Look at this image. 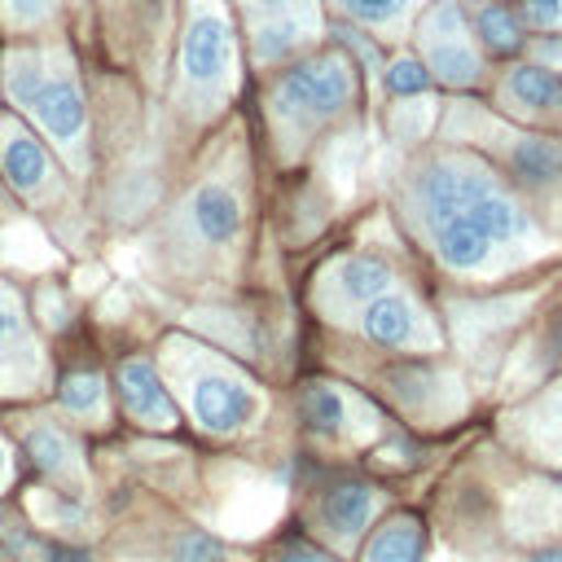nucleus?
<instances>
[{"mask_svg":"<svg viewBox=\"0 0 562 562\" xmlns=\"http://www.w3.org/2000/svg\"><path fill=\"white\" fill-rule=\"evenodd\" d=\"M40 83H44L40 57H18V61L9 66V97H13L18 105H31V97L40 92Z\"/></svg>","mask_w":562,"mask_h":562,"instance_id":"a878e982","label":"nucleus"},{"mask_svg":"<svg viewBox=\"0 0 562 562\" xmlns=\"http://www.w3.org/2000/svg\"><path fill=\"white\" fill-rule=\"evenodd\" d=\"M40 127L61 145V149H75L83 140V127H88V105H83V92L70 75H44L40 92L31 97L26 105Z\"/></svg>","mask_w":562,"mask_h":562,"instance_id":"39448f33","label":"nucleus"},{"mask_svg":"<svg viewBox=\"0 0 562 562\" xmlns=\"http://www.w3.org/2000/svg\"><path fill=\"white\" fill-rule=\"evenodd\" d=\"M386 285H391V268H386L382 259L356 255V259L342 263V294H347L351 303H369V299L386 294Z\"/></svg>","mask_w":562,"mask_h":562,"instance_id":"412c9836","label":"nucleus"},{"mask_svg":"<svg viewBox=\"0 0 562 562\" xmlns=\"http://www.w3.org/2000/svg\"><path fill=\"white\" fill-rule=\"evenodd\" d=\"M531 562H562V549H544V553H536Z\"/></svg>","mask_w":562,"mask_h":562,"instance_id":"f704fd0d","label":"nucleus"},{"mask_svg":"<svg viewBox=\"0 0 562 562\" xmlns=\"http://www.w3.org/2000/svg\"><path fill=\"white\" fill-rule=\"evenodd\" d=\"M312 22L303 13H277V18H259L255 22V57L259 61H281L290 57L303 40H307Z\"/></svg>","mask_w":562,"mask_h":562,"instance_id":"f3484780","label":"nucleus"},{"mask_svg":"<svg viewBox=\"0 0 562 562\" xmlns=\"http://www.w3.org/2000/svg\"><path fill=\"white\" fill-rule=\"evenodd\" d=\"M114 386H119V404H123V413H127L132 422L158 426V430H162V426H176V404H171V395H167L158 369H154L145 356L123 360Z\"/></svg>","mask_w":562,"mask_h":562,"instance_id":"423d86ee","label":"nucleus"},{"mask_svg":"<svg viewBox=\"0 0 562 562\" xmlns=\"http://www.w3.org/2000/svg\"><path fill=\"white\" fill-rule=\"evenodd\" d=\"M430 66L422 61V57H395V61H386L382 66V83H386V92H395V97H417V92H426L430 88Z\"/></svg>","mask_w":562,"mask_h":562,"instance_id":"4be33fe9","label":"nucleus"},{"mask_svg":"<svg viewBox=\"0 0 562 562\" xmlns=\"http://www.w3.org/2000/svg\"><path fill=\"white\" fill-rule=\"evenodd\" d=\"M101 378L97 373H70V378H61V386H57V404L66 408V413H92L97 404H101Z\"/></svg>","mask_w":562,"mask_h":562,"instance_id":"b1692460","label":"nucleus"},{"mask_svg":"<svg viewBox=\"0 0 562 562\" xmlns=\"http://www.w3.org/2000/svg\"><path fill=\"white\" fill-rule=\"evenodd\" d=\"M272 562H334L329 553H316V549H303V544H285Z\"/></svg>","mask_w":562,"mask_h":562,"instance_id":"c756f323","label":"nucleus"},{"mask_svg":"<svg viewBox=\"0 0 562 562\" xmlns=\"http://www.w3.org/2000/svg\"><path fill=\"white\" fill-rule=\"evenodd\" d=\"M492 241H518L527 228H531V220H527V211L509 198V193H501V189H487L470 211H465Z\"/></svg>","mask_w":562,"mask_h":562,"instance_id":"4468645a","label":"nucleus"},{"mask_svg":"<svg viewBox=\"0 0 562 562\" xmlns=\"http://www.w3.org/2000/svg\"><path fill=\"white\" fill-rule=\"evenodd\" d=\"M351 70L356 61H347L342 53H312L290 70H281V79L272 83V110L294 127L325 123L351 105L356 97Z\"/></svg>","mask_w":562,"mask_h":562,"instance_id":"f257e3e1","label":"nucleus"},{"mask_svg":"<svg viewBox=\"0 0 562 562\" xmlns=\"http://www.w3.org/2000/svg\"><path fill=\"white\" fill-rule=\"evenodd\" d=\"M180 61H184V79L198 83V88H211V83H220L228 75V66H233V31L215 9H198L193 13V22L184 31Z\"/></svg>","mask_w":562,"mask_h":562,"instance_id":"20e7f679","label":"nucleus"},{"mask_svg":"<svg viewBox=\"0 0 562 562\" xmlns=\"http://www.w3.org/2000/svg\"><path fill=\"white\" fill-rule=\"evenodd\" d=\"M4 479H9V448L0 443V492H4Z\"/></svg>","mask_w":562,"mask_h":562,"instance_id":"72a5a7b5","label":"nucleus"},{"mask_svg":"<svg viewBox=\"0 0 562 562\" xmlns=\"http://www.w3.org/2000/svg\"><path fill=\"white\" fill-rule=\"evenodd\" d=\"M53 9V0H9V18L13 22H40Z\"/></svg>","mask_w":562,"mask_h":562,"instance_id":"cd10ccee","label":"nucleus"},{"mask_svg":"<svg viewBox=\"0 0 562 562\" xmlns=\"http://www.w3.org/2000/svg\"><path fill=\"white\" fill-rule=\"evenodd\" d=\"M48 562H88V553H83V549H66V544H53V549H48Z\"/></svg>","mask_w":562,"mask_h":562,"instance_id":"7c9ffc66","label":"nucleus"},{"mask_svg":"<svg viewBox=\"0 0 562 562\" xmlns=\"http://www.w3.org/2000/svg\"><path fill=\"white\" fill-rule=\"evenodd\" d=\"M373 514V492L364 483H338L325 501H321V518L334 536H356Z\"/></svg>","mask_w":562,"mask_h":562,"instance_id":"2eb2a0df","label":"nucleus"},{"mask_svg":"<svg viewBox=\"0 0 562 562\" xmlns=\"http://www.w3.org/2000/svg\"><path fill=\"white\" fill-rule=\"evenodd\" d=\"M509 167L522 184H549L562 176V145L549 136H522L509 149Z\"/></svg>","mask_w":562,"mask_h":562,"instance_id":"dca6fc26","label":"nucleus"},{"mask_svg":"<svg viewBox=\"0 0 562 562\" xmlns=\"http://www.w3.org/2000/svg\"><path fill=\"white\" fill-rule=\"evenodd\" d=\"M338 9L364 26H395L400 13L408 9V0H338Z\"/></svg>","mask_w":562,"mask_h":562,"instance_id":"393cba45","label":"nucleus"},{"mask_svg":"<svg viewBox=\"0 0 562 562\" xmlns=\"http://www.w3.org/2000/svg\"><path fill=\"white\" fill-rule=\"evenodd\" d=\"M435 250H439V259H443L448 268L470 272V268H483V263H487L492 237H487L470 215H457V220L435 224Z\"/></svg>","mask_w":562,"mask_h":562,"instance_id":"9b49d317","label":"nucleus"},{"mask_svg":"<svg viewBox=\"0 0 562 562\" xmlns=\"http://www.w3.org/2000/svg\"><path fill=\"white\" fill-rule=\"evenodd\" d=\"M487 189H492V180L483 171H470L461 162H435L417 180V202H422L430 224H443V220L465 215Z\"/></svg>","mask_w":562,"mask_h":562,"instance_id":"7ed1b4c3","label":"nucleus"},{"mask_svg":"<svg viewBox=\"0 0 562 562\" xmlns=\"http://www.w3.org/2000/svg\"><path fill=\"white\" fill-rule=\"evenodd\" d=\"M259 18H277V13H303L307 0H246Z\"/></svg>","mask_w":562,"mask_h":562,"instance_id":"c85d7f7f","label":"nucleus"},{"mask_svg":"<svg viewBox=\"0 0 562 562\" xmlns=\"http://www.w3.org/2000/svg\"><path fill=\"white\" fill-rule=\"evenodd\" d=\"M193 224L198 233L220 246V241H233L237 237V224H241V202L228 184H202L193 193Z\"/></svg>","mask_w":562,"mask_h":562,"instance_id":"f8f14e48","label":"nucleus"},{"mask_svg":"<svg viewBox=\"0 0 562 562\" xmlns=\"http://www.w3.org/2000/svg\"><path fill=\"white\" fill-rule=\"evenodd\" d=\"M470 35L483 44V53L492 57H514L527 44V22L518 9L501 4V0H483L470 18Z\"/></svg>","mask_w":562,"mask_h":562,"instance_id":"1a4fd4ad","label":"nucleus"},{"mask_svg":"<svg viewBox=\"0 0 562 562\" xmlns=\"http://www.w3.org/2000/svg\"><path fill=\"white\" fill-rule=\"evenodd\" d=\"M417 44L426 48V66L448 88H470L483 75V57L470 44L465 13L457 0H435L417 22Z\"/></svg>","mask_w":562,"mask_h":562,"instance_id":"f03ea898","label":"nucleus"},{"mask_svg":"<svg viewBox=\"0 0 562 562\" xmlns=\"http://www.w3.org/2000/svg\"><path fill=\"white\" fill-rule=\"evenodd\" d=\"M299 408H303V426H307L312 435H338L342 422H347V404H342V395H338L334 386H321V382L303 391Z\"/></svg>","mask_w":562,"mask_h":562,"instance_id":"aec40b11","label":"nucleus"},{"mask_svg":"<svg viewBox=\"0 0 562 562\" xmlns=\"http://www.w3.org/2000/svg\"><path fill=\"white\" fill-rule=\"evenodd\" d=\"M360 329L378 347H400V342H408L417 334V312L400 294H378V299H369V307L360 316Z\"/></svg>","mask_w":562,"mask_h":562,"instance_id":"ddd939ff","label":"nucleus"},{"mask_svg":"<svg viewBox=\"0 0 562 562\" xmlns=\"http://www.w3.org/2000/svg\"><path fill=\"white\" fill-rule=\"evenodd\" d=\"M171 562H228V549H224L220 536L189 527L171 540Z\"/></svg>","mask_w":562,"mask_h":562,"instance_id":"5701e85b","label":"nucleus"},{"mask_svg":"<svg viewBox=\"0 0 562 562\" xmlns=\"http://www.w3.org/2000/svg\"><path fill=\"white\" fill-rule=\"evenodd\" d=\"M255 408H259V400H255L241 382H233V378L202 373V378L193 382V413H198V422H202L206 430H215V435L241 430V426L255 417Z\"/></svg>","mask_w":562,"mask_h":562,"instance_id":"0eeeda50","label":"nucleus"},{"mask_svg":"<svg viewBox=\"0 0 562 562\" xmlns=\"http://www.w3.org/2000/svg\"><path fill=\"white\" fill-rule=\"evenodd\" d=\"M549 347H553V360H562V316H558L553 329H549Z\"/></svg>","mask_w":562,"mask_h":562,"instance_id":"2f4dec72","label":"nucleus"},{"mask_svg":"<svg viewBox=\"0 0 562 562\" xmlns=\"http://www.w3.org/2000/svg\"><path fill=\"white\" fill-rule=\"evenodd\" d=\"M501 97L522 114H558L562 110V79L540 61L514 66L501 83Z\"/></svg>","mask_w":562,"mask_h":562,"instance_id":"6e6552de","label":"nucleus"},{"mask_svg":"<svg viewBox=\"0 0 562 562\" xmlns=\"http://www.w3.org/2000/svg\"><path fill=\"white\" fill-rule=\"evenodd\" d=\"M364 562H422V527L413 518H391L369 540Z\"/></svg>","mask_w":562,"mask_h":562,"instance_id":"a211bd4d","label":"nucleus"},{"mask_svg":"<svg viewBox=\"0 0 562 562\" xmlns=\"http://www.w3.org/2000/svg\"><path fill=\"white\" fill-rule=\"evenodd\" d=\"M540 53H544L549 61H562V40H549V44H540Z\"/></svg>","mask_w":562,"mask_h":562,"instance_id":"473e14b6","label":"nucleus"},{"mask_svg":"<svg viewBox=\"0 0 562 562\" xmlns=\"http://www.w3.org/2000/svg\"><path fill=\"white\" fill-rule=\"evenodd\" d=\"M0 171L18 193H35L48 180V154L31 132L9 127L0 136Z\"/></svg>","mask_w":562,"mask_h":562,"instance_id":"9d476101","label":"nucleus"},{"mask_svg":"<svg viewBox=\"0 0 562 562\" xmlns=\"http://www.w3.org/2000/svg\"><path fill=\"white\" fill-rule=\"evenodd\" d=\"M22 448H26L31 465H35L40 474H48V479H61V474L75 465V448H70L66 430H57V426H35V430H26Z\"/></svg>","mask_w":562,"mask_h":562,"instance_id":"6ab92c4d","label":"nucleus"},{"mask_svg":"<svg viewBox=\"0 0 562 562\" xmlns=\"http://www.w3.org/2000/svg\"><path fill=\"white\" fill-rule=\"evenodd\" d=\"M518 13L536 31H562V0H522Z\"/></svg>","mask_w":562,"mask_h":562,"instance_id":"bb28decb","label":"nucleus"}]
</instances>
